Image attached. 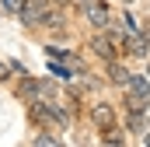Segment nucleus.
I'll return each instance as SVG.
<instances>
[{"label": "nucleus", "mask_w": 150, "mask_h": 147, "mask_svg": "<svg viewBox=\"0 0 150 147\" xmlns=\"http://www.w3.org/2000/svg\"><path fill=\"white\" fill-rule=\"evenodd\" d=\"M80 11H84V18H87V25H91V28H98V32L112 28V18H115V14H112V7H108L105 0H87Z\"/></svg>", "instance_id": "obj_1"}, {"label": "nucleus", "mask_w": 150, "mask_h": 147, "mask_svg": "<svg viewBox=\"0 0 150 147\" xmlns=\"http://www.w3.org/2000/svg\"><path fill=\"white\" fill-rule=\"evenodd\" d=\"M87 53H94L101 63H108V60H119V46L108 39V32H98V35H91V39H87Z\"/></svg>", "instance_id": "obj_2"}, {"label": "nucleus", "mask_w": 150, "mask_h": 147, "mask_svg": "<svg viewBox=\"0 0 150 147\" xmlns=\"http://www.w3.org/2000/svg\"><path fill=\"white\" fill-rule=\"evenodd\" d=\"M115 119H119V112H115V105H112V102H94V105H91V123H94L98 130L112 126Z\"/></svg>", "instance_id": "obj_3"}, {"label": "nucleus", "mask_w": 150, "mask_h": 147, "mask_svg": "<svg viewBox=\"0 0 150 147\" xmlns=\"http://www.w3.org/2000/svg\"><path fill=\"white\" fill-rule=\"evenodd\" d=\"M122 105H126V112H140V116H147V112H150V95H136V91H126Z\"/></svg>", "instance_id": "obj_4"}, {"label": "nucleus", "mask_w": 150, "mask_h": 147, "mask_svg": "<svg viewBox=\"0 0 150 147\" xmlns=\"http://www.w3.org/2000/svg\"><path fill=\"white\" fill-rule=\"evenodd\" d=\"M18 98H25V102H38V77L21 74V81H18Z\"/></svg>", "instance_id": "obj_5"}, {"label": "nucleus", "mask_w": 150, "mask_h": 147, "mask_svg": "<svg viewBox=\"0 0 150 147\" xmlns=\"http://www.w3.org/2000/svg\"><path fill=\"white\" fill-rule=\"evenodd\" d=\"M129 67L122 63V60H108V81L112 84H119V88H126V81H129Z\"/></svg>", "instance_id": "obj_6"}, {"label": "nucleus", "mask_w": 150, "mask_h": 147, "mask_svg": "<svg viewBox=\"0 0 150 147\" xmlns=\"http://www.w3.org/2000/svg\"><path fill=\"white\" fill-rule=\"evenodd\" d=\"M42 25H45V28H52V32L67 28V11H59V7H56V11H49V7H45V14H42Z\"/></svg>", "instance_id": "obj_7"}, {"label": "nucleus", "mask_w": 150, "mask_h": 147, "mask_svg": "<svg viewBox=\"0 0 150 147\" xmlns=\"http://www.w3.org/2000/svg\"><path fill=\"white\" fill-rule=\"evenodd\" d=\"M98 140H101V144H126V130H122V126H105V130H98Z\"/></svg>", "instance_id": "obj_8"}, {"label": "nucleus", "mask_w": 150, "mask_h": 147, "mask_svg": "<svg viewBox=\"0 0 150 147\" xmlns=\"http://www.w3.org/2000/svg\"><path fill=\"white\" fill-rule=\"evenodd\" d=\"M126 91L150 95V77H147V74H129V81H126Z\"/></svg>", "instance_id": "obj_9"}, {"label": "nucleus", "mask_w": 150, "mask_h": 147, "mask_svg": "<svg viewBox=\"0 0 150 147\" xmlns=\"http://www.w3.org/2000/svg\"><path fill=\"white\" fill-rule=\"evenodd\" d=\"M49 74H56L59 81H74V67H63L59 60H49Z\"/></svg>", "instance_id": "obj_10"}, {"label": "nucleus", "mask_w": 150, "mask_h": 147, "mask_svg": "<svg viewBox=\"0 0 150 147\" xmlns=\"http://www.w3.org/2000/svg\"><path fill=\"white\" fill-rule=\"evenodd\" d=\"M49 60H70V49H59V46H42Z\"/></svg>", "instance_id": "obj_11"}, {"label": "nucleus", "mask_w": 150, "mask_h": 147, "mask_svg": "<svg viewBox=\"0 0 150 147\" xmlns=\"http://www.w3.org/2000/svg\"><path fill=\"white\" fill-rule=\"evenodd\" d=\"M32 144H45V147H52V144H59V137H52V133H38Z\"/></svg>", "instance_id": "obj_12"}, {"label": "nucleus", "mask_w": 150, "mask_h": 147, "mask_svg": "<svg viewBox=\"0 0 150 147\" xmlns=\"http://www.w3.org/2000/svg\"><path fill=\"white\" fill-rule=\"evenodd\" d=\"M14 77V67H11V60H0V81H11Z\"/></svg>", "instance_id": "obj_13"}, {"label": "nucleus", "mask_w": 150, "mask_h": 147, "mask_svg": "<svg viewBox=\"0 0 150 147\" xmlns=\"http://www.w3.org/2000/svg\"><path fill=\"white\" fill-rule=\"evenodd\" d=\"M21 4H25V0H4V11H7V14H18Z\"/></svg>", "instance_id": "obj_14"}, {"label": "nucleus", "mask_w": 150, "mask_h": 147, "mask_svg": "<svg viewBox=\"0 0 150 147\" xmlns=\"http://www.w3.org/2000/svg\"><path fill=\"white\" fill-rule=\"evenodd\" d=\"M140 35L147 39V46H150V21H147V25H140Z\"/></svg>", "instance_id": "obj_15"}, {"label": "nucleus", "mask_w": 150, "mask_h": 147, "mask_svg": "<svg viewBox=\"0 0 150 147\" xmlns=\"http://www.w3.org/2000/svg\"><path fill=\"white\" fill-rule=\"evenodd\" d=\"M143 144H147V147H150V130H147V137H143Z\"/></svg>", "instance_id": "obj_16"}, {"label": "nucleus", "mask_w": 150, "mask_h": 147, "mask_svg": "<svg viewBox=\"0 0 150 147\" xmlns=\"http://www.w3.org/2000/svg\"><path fill=\"white\" fill-rule=\"evenodd\" d=\"M122 4H126V7H129V4H136V0H122Z\"/></svg>", "instance_id": "obj_17"}, {"label": "nucleus", "mask_w": 150, "mask_h": 147, "mask_svg": "<svg viewBox=\"0 0 150 147\" xmlns=\"http://www.w3.org/2000/svg\"><path fill=\"white\" fill-rule=\"evenodd\" d=\"M147 77H150V67H147Z\"/></svg>", "instance_id": "obj_18"}, {"label": "nucleus", "mask_w": 150, "mask_h": 147, "mask_svg": "<svg viewBox=\"0 0 150 147\" xmlns=\"http://www.w3.org/2000/svg\"><path fill=\"white\" fill-rule=\"evenodd\" d=\"M147 119H150V112H147Z\"/></svg>", "instance_id": "obj_19"}]
</instances>
